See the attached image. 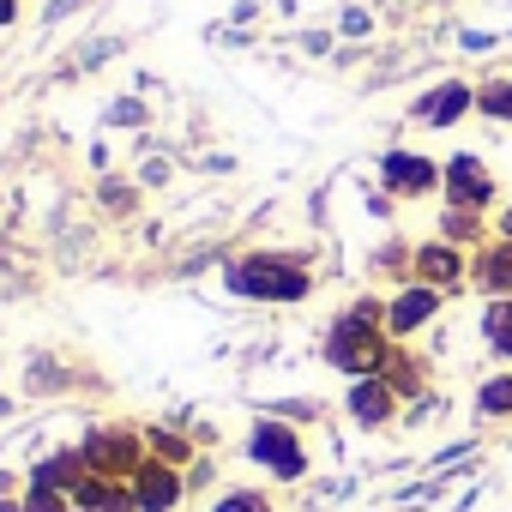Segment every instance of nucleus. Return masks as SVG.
Listing matches in <instances>:
<instances>
[{
    "mask_svg": "<svg viewBox=\"0 0 512 512\" xmlns=\"http://www.w3.org/2000/svg\"><path fill=\"white\" fill-rule=\"evenodd\" d=\"M392 332H386V302L362 296L332 332H326V362L350 380H368V374H386L392 368Z\"/></svg>",
    "mask_w": 512,
    "mask_h": 512,
    "instance_id": "nucleus-1",
    "label": "nucleus"
},
{
    "mask_svg": "<svg viewBox=\"0 0 512 512\" xmlns=\"http://www.w3.org/2000/svg\"><path fill=\"white\" fill-rule=\"evenodd\" d=\"M229 290L247 302H302L314 290V278L290 253H247L241 266H229Z\"/></svg>",
    "mask_w": 512,
    "mask_h": 512,
    "instance_id": "nucleus-2",
    "label": "nucleus"
},
{
    "mask_svg": "<svg viewBox=\"0 0 512 512\" xmlns=\"http://www.w3.org/2000/svg\"><path fill=\"white\" fill-rule=\"evenodd\" d=\"M440 199H446V211L488 217V205H500V181H494V169L476 151H458V157L440 163Z\"/></svg>",
    "mask_w": 512,
    "mask_h": 512,
    "instance_id": "nucleus-3",
    "label": "nucleus"
},
{
    "mask_svg": "<svg viewBox=\"0 0 512 512\" xmlns=\"http://www.w3.org/2000/svg\"><path fill=\"white\" fill-rule=\"evenodd\" d=\"M410 278L428 284V290H440V296L470 290V247H458V241H446V235L422 241V247L410 253Z\"/></svg>",
    "mask_w": 512,
    "mask_h": 512,
    "instance_id": "nucleus-4",
    "label": "nucleus"
},
{
    "mask_svg": "<svg viewBox=\"0 0 512 512\" xmlns=\"http://www.w3.org/2000/svg\"><path fill=\"white\" fill-rule=\"evenodd\" d=\"M247 458H253V464H266V470L284 476V482H296V476L308 470V452H302L296 428H284V422H260V428H253Z\"/></svg>",
    "mask_w": 512,
    "mask_h": 512,
    "instance_id": "nucleus-5",
    "label": "nucleus"
},
{
    "mask_svg": "<svg viewBox=\"0 0 512 512\" xmlns=\"http://www.w3.org/2000/svg\"><path fill=\"white\" fill-rule=\"evenodd\" d=\"M380 181L398 199H428V193H440V163L422 157V151H386L380 157Z\"/></svg>",
    "mask_w": 512,
    "mask_h": 512,
    "instance_id": "nucleus-6",
    "label": "nucleus"
},
{
    "mask_svg": "<svg viewBox=\"0 0 512 512\" xmlns=\"http://www.w3.org/2000/svg\"><path fill=\"white\" fill-rule=\"evenodd\" d=\"M85 470H91V476H109V482L139 476V440H133L127 428H103V434H91V440H85Z\"/></svg>",
    "mask_w": 512,
    "mask_h": 512,
    "instance_id": "nucleus-7",
    "label": "nucleus"
},
{
    "mask_svg": "<svg viewBox=\"0 0 512 512\" xmlns=\"http://www.w3.org/2000/svg\"><path fill=\"white\" fill-rule=\"evenodd\" d=\"M440 302H446L440 290H428V284H416V278H410V284H404V290L386 302V332H392V344L416 338V332H422V326L440 314Z\"/></svg>",
    "mask_w": 512,
    "mask_h": 512,
    "instance_id": "nucleus-8",
    "label": "nucleus"
},
{
    "mask_svg": "<svg viewBox=\"0 0 512 512\" xmlns=\"http://www.w3.org/2000/svg\"><path fill=\"white\" fill-rule=\"evenodd\" d=\"M470 290H476V296H488V302L512 296V241H506V235H494V241L470 247Z\"/></svg>",
    "mask_w": 512,
    "mask_h": 512,
    "instance_id": "nucleus-9",
    "label": "nucleus"
},
{
    "mask_svg": "<svg viewBox=\"0 0 512 512\" xmlns=\"http://www.w3.org/2000/svg\"><path fill=\"white\" fill-rule=\"evenodd\" d=\"M470 109H476V85H464V79H446V85L422 91L410 115H416L422 127H452V121H464Z\"/></svg>",
    "mask_w": 512,
    "mask_h": 512,
    "instance_id": "nucleus-10",
    "label": "nucleus"
},
{
    "mask_svg": "<svg viewBox=\"0 0 512 512\" xmlns=\"http://www.w3.org/2000/svg\"><path fill=\"white\" fill-rule=\"evenodd\" d=\"M350 416L362 422V428H386L392 416H398V386L386 380V374H368V380H350Z\"/></svg>",
    "mask_w": 512,
    "mask_h": 512,
    "instance_id": "nucleus-11",
    "label": "nucleus"
},
{
    "mask_svg": "<svg viewBox=\"0 0 512 512\" xmlns=\"http://www.w3.org/2000/svg\"><path fill=\"white\" fill-rule=\"evenodd\" d=\"M133 494H139V512H169L175 500H181V476H175V464H139V476H133Z\"/></svg>",
    "mask_w": 512,
    "mask_h": 512,
    "instance_id": "nucleus-12",
    "label": "nucleus"
},
{
    "mask_svg": "<svg viewBox=\"0 0 512 512\" xmlns=\"http://www.w3.org/2000/svg\"><path fill=\"white\" fill-rule=\"evenodd\" d=\"M482 344H488L500 362H512V296H500V302L482 308Z\"/></svg>",
    "mask_w": 512,
    "mask_h": 512,
    "instance_id": "nucleus-13",
    "label": "nucleus"
},
{
    "mask_svg": "<svg viewBox=\"0 0 512 512\" xmlns=\"http://www.w3.org/2000/svg\"><path fill=\"white\" fill-rule=\"evenodd\" d=\"M482 223H488V217H476V211H446V217H440V235L458 241V247H482V241H488Z\"/></svg>",
    "mask_w": 512,
    "mask_h": 512,
    "instance_id": "nucleus-14",
    "label": "nucleus"
},
{
    "mask_svg": "<svg viewBox=\"0 0 512 512\" xmlns=\"http://www.w3.org/2000/svg\"><path fill=\"white\" fill-rule=\"evenodd\" d=\"M476 109H482L488 121H506V127H512V79H488V85H476Z\"/></svg>",
    "mask_w": 512,
    "mask_h": 512,
    "instance_id": "nucleus-15",
    "label": "nucleus"
},
{
    "mask_svg": "<svg viewBox=\"0 0 512 512\" xmlns=\"http://www.w3.org/2000/svg\"><path fill=\"white\" fill-rule=\"evenodd\" d=\"M476 410H482V416H512V374H494V380H482V392H476Z\"/></svg>",
    "mask_w": 512,
    "mask_h": 512,
    "instance_id": "nucleus-16",
    "label": "nucleus"
},
{
    "mask_svg": "<svg viewBox=\"0 0 512 512\" xmlns=\"http://www.w3.org/2000/svg\"><path fill=\"white\" fill-rule=\"evenodd\" d=\"M67 500H73L67 488H55V482H43V476H37V482H31V500H25V512H67Z\"/></svg>",
    "mask_w": 512,
    "mask_h": 512,
    "instance_id": "nucleus-17",
    "label": "nucleus"
},
{
    "mask_svg": "<svg viewBox=\"0 0 512 512\" xmlns=\"http://www.w3.org/2000/svg\"><path fill=\"white\" fill-rule=\"evenodd\" d=\"M217 512H272V500L241 488V494H223V500H217Z\"/></svg>",
    "mask_w": 512,
    "mask_h": 512,
    "instance_id": "nucleus-18",
    "label": "nucleus"
},
{
    "mask_svg": "<svg viewBox=\"0 0 512 512\" xmlns=\"http://www.w3.org/2000/svg\"><path fill=\"white\" fill-rule=\"evenodd\" d=\"M151 446H157V458H163V464H181V458H187V440H181V434H169V428H157V434H151Z\"/></svg>",
    "mask_w": 512,
    "mask_h": 512,
    "instance_id": "nucleus-19",
    "label": "nucleus"
},
{
    "mask_svg": "<svg viewBox=\"0 0 512 512\" xmlns=\"http://www.w3.org/2000/svg\"><path fill=\"white\" fill-rule=\"evenodd\" d=\"M494 235H506V241H512V199H506V205H494Z\"/></svg>",
    "mask_w": 512,
    "mask_h": 512,
    "instance_id": "nucleus-20",
    "label": "nucleus"
},
{
    "mask_svg": "<svg viewBox=\"0 0 512 512\" xmlns=\"http://www.w3.org/2000/svg\"><path fill=\"white\" fill-rule=\"evenodd\" d=\"M13 13H19V0H0V25H7Z\"/></svg>",
    "mask_w": 512,
    "mask_h": 512,
    "instance_id": "nucleus-21",
    "label": "nucleus"
}]
</instances>
